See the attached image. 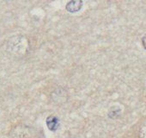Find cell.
<instances>
[{"label":"cell","mask_w":146,"mask_h":138,"mask_svg":"<svg viewBox=\"0 0 146 138\" xmlns=\"http://www.w3.org/2000/svg\"><path fill=\"white\" fill-rule=\"evenodd\" d=\"M140 136L141 138H146V123L142 126L140 130Z\"/></svg>","instance_id":"8992f818"},{"label":"cell","mask_w":146,"mask_h":138,"mask_svg":"<svg viewBox=\"0 0 146 138\" xmlns=\"http://www.w3.org/2000/svg\"><path fill=\"white\" fill-rule=\"evenodd\" d=\"M142 44H143L144 49H146V35L142 38Z\"/></svg>","instance_id":"52a82bcc"},{"label":"cell","mask_w":146,"mask_h":138,"mask_svg":"<svg viewBox=\"0 0 146 138\" xmlns=\"http://www.w3.org/2000/svg\"><path fill=\"white\" fill-rule=\"evenodd\" d=\"M120 112H121L120 108L116 107V106H115V107H113V108H111V110H110L109 112H108V117H109L110 118H113V119L117 118V117H119Z\"/></svg>","instance_id":"5b68a950"},{"label":"cell","mask_w":146,"mask_h":138,"mask_svg":"<svg viewBox=\"0 0 146 138\" xmlns=\"http://www.w3.org/2000/svg\"><path fill=\"white\" fill-rule=\"evenodd\" d=\"M29 136L28 127L19 125L11 132V138H28Z\"/></svg>","instance_id":"7a4b0ae2"},{"label":"cell","mask_w":146,"mask_h":138,"mask_svg":"<svg viewBox=\"0 0 146 138\" xmlns=\"http://www.w3.org/2000/svg\"><path fill=\"white\" fill-rule=\"evenodd\" d=\"M46 126L48 127V129L52 131H55L57 130V129L59 126V123H58V119L54 117V116H50L46 118Z\"/></svg>","instance_id":"277c9868"},{"label":"cell","mask_w":146,"mask_h":138,"mask_svg":"<svg viewBox=\"0 0 146 138\" xmlns=\"http://www.w3.org/2000/svg\"><path fill=\"white\" fill-rule=\"evenodd\" d=\"M28 40H26L23 36H13L9 39L7 42V50L15 55L25 54L28 49Z\"/></svg>","instance_id":"6da1fadb"},{"label":"cell","mask_w":146,"mask_h":138,"mask_svg":"<svg viewBox=\"0 0 146 138\" xmlns=\"http://www.w3.org/2000/svg\"><path fill=\"white\" fill-rule=\"evenodd\" d=\"M82 6L83 1H81V0H72L66 5V10L70 13H75L79 11L82 9Z\"/></svg>","instance_id":"3957f363"}]
</instances>
